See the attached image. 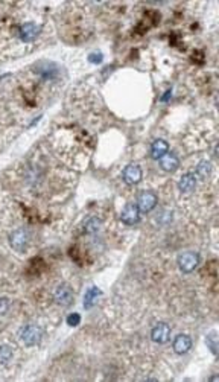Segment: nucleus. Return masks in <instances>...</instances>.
Instances as JSON below:
<instances>
[{
	"mask_svg": "<svg viewBox=\"0 0 219 382\" xmlns=\"http://www.w3.org/2000/svg\"><path fill=\"white\" fill-rule=\"evenodd\" d=\"M31 232L25 227L15 228L11 235H9V245L14 252L17 253H25L29 245H31Z\"/></svg>",
	"mask_w": 219,
	"mask_h": 382,
	"instance_id": "obj_1",
	"label": "nucleus"
},
{
	"mask_svg": "<svg viewBox=\"0 0 219 382\" xmlns=\"http://www.w3.org/2000/svg\"><path fill=\"white\" fill-rule=\"evenodd\" d=\"M18 337H20V341L28 346V347H32V346H37L42 338H43V329L37 324H26L20 329L18 332Z\"/></svg>",
	"mask_w": 219,
	"mask_h": 382,
	"instance_id": "obj_2",
	"label": "nucleus"
},
{
	"mask_svg": "<svg viewBox=\"0 0 219 382\" xmlns=\"http://www.w3.org/2000/svg\"><path fill=\"white\" fill-rule=\"evenodd\" d=\"M42 32V26L35 22H25L17 28V37L22 43H32L38 39Z\"/></svg>",
	"mask_w": 219,
	"mask_h": 382,
	"instance_id": "obj_3",
	"label": "nucleus"
},
{
	"mask_svg": "<svg viewBox=\"0 0 219 382\" xmlns=\"http://www.w3.org/2000/svg\"><path fill=\"white\" fill-rule=\"evenodd\" d=\"M200 260H201V257H200V255L196 252H184V253H181V255L178 256L176 263H178V268L183 273L189 274V273H193L198 268Z\"/></svg>",
	"mask_w": 219,
	"mask_h": 382,
	"instance_id": "obj_4",
	"label": "nucleus"
},
{
	"mask_svg": "<svg viewBox=\"0 0 219 382\" xmlns=\"http://www.w3.org/2000/svg\"><path fill=\"white\" fill-rule=\"evenodd\" d=\"M157 203H158L157 195L154 192H151V190L142 192L138 195V198H137V207H138L140 213H148L151 212V211H154L155 206H157Z\"/></svg>",
	"mask_w": 219,
	"mask_h": 382,
	"instance_id": "obj_5",
	"label": "nucleus"
},
{
	"mask_svg": "<svg viewBox=\"0 0 219 382\" xmlns=\"http://www.w3.org/2000/svg\"><path fill=\"white\" fill-rule=\"evenodd\" d=\"M73 290L69 286V285H66V283H63V285H59L56 290H55V293H53V300L56 301V304H59V306H70L72 304V301H73Z\"/></svg>",
	"mask_w": 219,
	"mask_h": 382,
	"instance_id": "obj_6",
	"label": "nucleus"
},
{
	"mask_svg": "<svg viewBox=\"0 0 219 382\" xmlns=\"http://www.w3.org/2000/svg\"><path fill=\"white\" fill-rule=\"evenodd\" d=\"M171 338V326L168 323H158L151 331V340L157 344H166Z\"/></svg>",
	"mask_w": 219,
	"mask_h": 382,
	"instance_id": "obj_7",
	"label": "nucleus"
},
{
	"mask_svg": "<svg viewBox=\"0 0 219 382\" xmlns=\"http://www.w3.org/2000/svg\"><path fill=\"white\" fill-rule=\"evenodd\" d=\"M198 184V178L193 172H186L184 175H181L180 181H178V189L181 194H192L196 189Z\"/></svg>",
	"mask_w": 219,
	"mask_h": 382,
	"instance_id": "obj_8",
	"label": "nucleus"
},
{
	"mask_svg": "<svg viewBox=\"0 0 219 382\" xmlns=\"http://www.w3.org/2000/svg\"><path fill=\"white\" fill-rule=\"evenodd\" d=\"M121 219L124 224L127 225H134L140 221V211L137 207V204H127L124 209H122V213H121Z\"/></svg>",
	"mask_w": 219,
	"mask_h": 382,
	"instance_id": "obj_9",
	"label": "nucleus"
},
{
	"mask_svg": "<svg viewBox=\"0 0 219 382\" xmlns=\"http://www.w3.org/2000/svg\"><path fill=\"white\" fill-rule=\"evenodd\" d=\"M142 175H143V172H142V168H140L138 165H128V166L124 169V172H122L124 181H125L127 184H130V186H134V184L140 183Z\"/></svg>",
	"mask_w": 219,
	"mask_h": 382,
	"instance_id": "obj_10",
	"label": "nucleus"
},
{
	"mask_svg": "<svg viewBox=\"0 0 219 382\" xmlns=\"http://www.w3.org/2000/svg\"><path fill=\"white\" fill-rule=\"evenodd\" d=\"M192 347V338L186 334H180L176 335L175 340L172 342V349L175 352L176 355H184L190 350Z\"/></svg>",
	"mask_w": 219,
	"mask_h": 382,
	"instance_id": "obj_11",
	"label": "nucleus"
},
{
	"mask_svg": "<svg viewBox=\"0 0 219 382\" xmlns=\"http://www.w3.org/2000/svg\"><path fill=\"white\" fill-rule=\"evenodd\" d=\"M168 151H169V143L163 139H157L151 145V157L154 160H160L168 154Z\"/></svg>",
	"mask_w": 219,
	"mask_h": 382,
	"instance_id": "obj_12",
	"label": "nucleus"
},
{
	"mask_svg": "<svg viewBox=\"0 0 219 382\" xmlns=\"http://www.w3.org/2000/svg\"><path fill=\"white\" fill-rule=\"evenodd\" d=\"M160 166L165 172H175L180 166V159L175 154H166L160 159Z\"/></svg>",
	"mask_w": 219,
	"mask_h": 382,
	"instance_id": "obj_13",
	"label": "nucleus"
},
{
	"mask_svg": "<svg viewBox=\"0 0 219 382\" xmlns=\"http://www.w3.org/2000/svg\"><path fill=\"white\" fill-rule=\"evenodd\" d=\"M212 172H213V166H212V163H210L209 160H203V162H200V163H198L196 170H195V175H196V178L207 180V178L212 175Z\"/></svg>",
	"mask_w": 219,
	"mask_h": 382,
	"instance_id": "obj_14",
	"label": "nucleus"
},
{
	"mask_svg": "<svg viewBox=\"0 0 219 382\" xmlns=\"http://www.w3.org/2000/svg\"><path fill=\"white\" fill-rule=\"evenodd\" d=\"M101 225H102L101 219L97 216H91L84 222V232L87 235H96L101 230Z\"/></svg>",
	"mask_w": 219,
	"mask_h": 382,
	"instance_id": "obj_15",
	"label": "nucleus"
},
{
	"mask_svg": "<svg viewBox=\"0 0 219 382\" xmlns=\"http://www.w3.org/2000/svg\"><path fill=\"white\" fill-rule=\"evenodd\" d=\"M12 358H14V350H12V347L8 346V344H2V346H0V366L9 364Z\"/></svg>",
	"mask_w": 219,
	"mask_h": 382,
	"instance_id": "obj_16",
	"label": "nucleus"
},
{
	"mask_svg": "<svg viewBox=\"0 0 219 382\" xmlns=\"http://www.w3.org/2000/svg\"><path fill=\"white\" fill-rule=\"evenodd\" d=\"M99 296H101V290L99 288H96V286L90 288L87 293H86V297H84V308L90 309L96 303V300H97Z\"/></svg>",
	"mask_w": 219,
	"mask_h": 382,
	"instance_id": "obj_17",
	"label": "nucleus"
},
{
	"mask_svg": "<svg viewBox=\"0 0 219 382\" xmlns=\"http://www.w3.org/2000/svg\"><path fill=\"white\" fill-rule=\"evenodd\" d=\"M9 300L8 298H5V297H2L0 298V315H5L8 311H9Z\"/></svg>",
	"mask_w": 219,
	"mask_h": 382,
	"instance_id": "obj_18",
	"label": "nucleus"
},
{
	"mask_svg": "<svg viewBox=\"0 0 219 382\" xmlns=\"http://www.w3.org/2000/svg\"><path fill=\"white\" fill-rule=\"evenodd\" d=\"M79 321H81L79 314H70V315L67 317V323H69V326H78V324H79Z\"/></svg>",
	"mask_w": 219,
	"mask_h": 382,
	"instance_id": "obj_19",
	"label": "nucleus"
},
{
	"mask_svg": "<svg viewBox=\"0 0 219 382\" xmlns=\"http://www.w3.org/2000/svg\"><path fill=\"white\" fill-rule=\"evenodd\" d=\"M207 344H209V347L212 349V352L216 353V334H212V335L207 338Z\"/></svg>",
	"mask_w": 219,
	"mask_h": 382,
	"instance_id": "obj_20",
	"label": "nucleus"
},
{
	"mask_svg": "<svg viewBox=\"0 0 219 382\" xmlns=\"http://www.w3.org/2000/svg\"><path fill=\"white\" fill-rule=\"evenodd\" d=\"M101 60H102V55H90V61H93V63H101Z\"/></svg>",
	"mask_w": 219,
	"mask_h": 382,
	"instance_id": "obj_21",
	"label": "nucleus"
}]
</instances>
